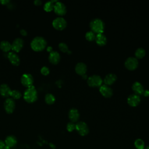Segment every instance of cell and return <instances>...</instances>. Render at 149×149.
<instances>
[{
  "label": "cell",
  "instance_id": "1",
  "mask_svg": "<svg viewBox=\"0 0 149 149\" xmlns=\"http://www.w3.org/2000/svg\"><path fill=\"white\" fill-rule=\"evenodd\" d=\"M31 49L36 52H40L44 50L47 46L46 40L41 36L34 37L30 43Z\"/></svg>",
  "mask_w": 149,
  "mask_h": 149
},
{
  "label": "cell",
  "instance_id": "2",
  "mask_svg": "<svg viewBox=\"0 0 149 149\" xmlns=\"http://www.w3.org/2000/svg\"><path fill=\"white\" fill-rule=\"evenodd\" d=\"M37 91L33 86L27 88L23 93V98L28 103L34 102L37 100Z\"/></svg>",
  "mask_w": 149,
  "mask_h": 149
},
{
  "label": "cell",
  "instance_id": "3",
  "mask_svg": "<svg viewBox=\"0 0 149 149\" xmlns=\"http://www.w3.org/2000/svg\"><path fill=\"white\" fill-rule=\"evenodd\" d=\"M90 27L94 33H102L105 28V23L100 18H94L90 22Z\"/></svg>",
  "mask_w": 149,
  "mask_h": 149
},
{
  "label": "cell",
  "instance_id": "4",
  "mask_svg": "<svg viewBox=\"0 0 149 149\" xmlns=\"http://www.w3.org/2000/svg\"><path fill=\"white\" fill-rule=\"evenodd\" d=\"M87 84L90 87H97L102 85L103 80L101 77L98 74H93L87 78Z\"/></svg>",
  "mask_w": 149,
  "mask_h": 149
},
{
  "label": "cell",
  "instance_id": "5",
  "mask_svg": "<svg viewBox=\"0 0 149 149\" xmlns=\"http://www.w3.org/2000/svg\"><path fill=\"white\" fill-rule=\"evenodd\" d=\"M75 129L81 136H86L89 132V129L87 123L83 121H79L76 124Z\"/></svg>",
  "mask_w": 149,
  "mask_h": 149
},
{
  "label": "cell",
  "instance_id": "6",
  "mask_svg": "<svg viewBox=\"0 0 149 149\" xmlns=\"http://www.w3.org/2000/svg\"><path fill=\"white\" fill-rule=\"evenodd\" d=\"M53 27L58 30H63L67 26L66 20L62 17H58L54 19L52 21Z\"/></svg>",
  "mask_w": 149,
  "mask_h": 149
},
{
  "label": "cell",
  "instance_id": "7",
  "mask_svg": "<svg viewBox=\"0 0 149 149\" xmlns=\"http://www.w3.org/2000/svg\"><path fill=\"white\" fill-rule=\"evenodd\" d=\"M139 62L136 57L130 56L128 57L125 61V67L130 70L136 69L138 66Z\"/></svg>",
  "mask_w": 149,
  "mask_h": 149
},
{
  "label": "cell",
  "instance_id": "8",
  "mask_svg": "<svg viewBox=\"0 0 149 149\" xmlns=\"http://www.w3.org/2000/svg\"><path fill=\"white\" fill-rule=\"evenodd\" d=\"M3 107L5 112L8 113H12L15 108V102L12 98H6L4 101Z\"/></svg>",
  "mask_w": 149,
  "mask_h": 149
},
{
  "label": "cell",
  "instance_id": "9",
  "mask_svg": "<svg viewBox=\"0 0 149 149\" xmlns=\"http://www.w3.org/2000/svg\"><path fill=\"white\" fill-rule=\"evenodd\" d=\"M21 83L23 86L29 88L33 86L34 79L32 75L30 73H24L22 74L20 79Z\"/></svg>",
  "mask_w": 149,
  "mask_h": 149
},
{
  "label": "cell",
  "instance_id": "10",
  "mask_svg": "<svg viewBox=\"0 0 149 149\" xmlns=\"http://www.w3.org/2000/svg\"><path fill=\"white\" fill-rule=\"evenodd\" d=\"M54 10L56 15L59 16H63L66 13V7L63 2L57 1L54 4Z\"/></svg>",
  "mask_w": 149,
  "mask_h": 149
},
{
  "label": "cell",
  "instance_id": "11",
  "mask_svg": "<svg viewBox=\"0 0 149 149\" xmlns=\"http://www.w3.org/2000/svg\"><path fill=\"white\" fill-rule=\"evenodd\" d=\"M24 44V41L20 38H17L15 39L13 42L11 44L12 50L15 52H19L23 48Z\"/></svg>",
  "mask_w": 149,
  "mask_h": 149
},
{
  "label": "cell",
  "instance_id": "12",
  "mask_svg": "<svg viewBox=\"0 0 149 149\" xmlns=\"http://www.w3.org/2000/svg\"><path fill=\"white\" fill-rule=\"evenodd\" d=\"M100 93L106 98L111 97L113 94V90L109 86L106 84H102L99 88Z\"/></svg>",
  "mask_w": 149,
  "mask_h": 149
},
{
  "label": "cell",
  "instance_id": "13",
  "mask_svg": "<svg viewBox=\"0 0 149 149\" xmlns=\"http://www.w3.org/2000/svg\"><path fill=\"white\" fill-rule=\"evenodd\" d=\"M141 98L139 95L136 94H132L129 95L127 98V103L132 107H136L140 102Z\"/></svg>",
  "mask_w": 149,
  "mask_h": 149
},
{
  "label": "cell",
  "instance_id": "14",
  "mask_svg": "<svg viewBox=\"0 0 149 149\" xmlns=\"http://www.w3.org/2000/svg\"><path fill=\"white\" fill-rule=\"evenodd\" d=\"M68 116L72 122H76L80 117V113L78 109L75 108L70 109L68 113Z\"/></svg>",
  "mask_w": 149,
  "mask_h": 149
},
{
  "label": "cell",
  "instance_id": "15",
  "mask_svg": "<svg viewBox=\"0 0 149 149\" xmlns=\"http://www.w3.org/2000/svg\"><path fill=\"white\" fill-rule=\"evenodd\" d=\"M11 91L12 90L8 84L3 83L0 86V94L2 97L9 98Z\"/></svg>",
  "mask_w": 149,
  "mask_h": 149
},
{
  "label": "cell",
  "instance_id": "16",
  "mask_svg": "<svg viewBox=\"0 0 149 149\" xmlns=\"http://www.w3.org/2000/svg\"><path fill=\"white\" fill-rule=\"evenodd\" d=\"M48 59L51 63L54 65L57 64L61 59V56L59 53L56 51H52L49 53Z\"/></svg>",
  "mask_w": 149,
  "mask_h": 149
},
{
  "label": "cell",
  "instance_id": "17",
  "mask_svg": "<svg viewBox=\"0 0 149 149\" xmlns=\"http://www.w3.org/2000/svg\"><path fill=\"white\" fill-rule=\"evenodd\" d=\"M8 58L10 62L14 66H18L20 64V58L14 52H9L8 54Z\"/></svg>",
  "mask_w": 149,
  "mask_h": 149
},
{
  "label": "cell",
  "instance_id": "18",
  "mask_svg": "<svg viewBox=\"0 0 149 149\" xmlns=\"http://www.w3.org/2000/svg\"><path fill=\"white\" fill-rule=\"evenodd\" d=\"M117 79V76L115 74L112 73H108L104 77L103 80V82L105 84L109 86L112 84L113 83L115 82V81Z\"/></svg>",
  "mask_w": 149,
  "mask_h": 149
},
{
  "label": "cell",
  "instance_id": "19",
  "mask_svg": "<svg viewBox=\"0 0 149 149\" xmlns=\"http://www.w3.org/2000/svg\"><path fill=\"white\" fill-rule=\"evenodd\" d=\"M132 88L133 91L134 92V94H136L137 95L143 94V93L144 90L143 86L141 83L139 81L134 82L132 84Z\"/></svg>",
  "mask_w": 149,
  "mask_h": 149
},
{
  "label": "cell",
  "instance_id": "20",
  "mask_svg": "<svg viewBox=\"0 0 149 149\" xmlns=\"http://www.w3.org/2000/svg\"><path fill=\"white\" fill-rule=\"evenodd\" d=\"M75 71L77 74L81 76L86 74L87 71L86 65L81 62H78L75 66Z\"/></svg>",
  "mask_w": 149,
  "mask_h": 149
},
{
  "label": "cell",
  "instance_id": "21",
  "mask_svg": "<svg viewBox=\"0 0 149 149\" xmlns=\"http://www.w3.org/2000/svg\"><path fill=\"white\" fill-rule=\"evenodd\" d=\"M95 40L96 43L100 46L105 45L107 42V38L106 37V36L103 33L97 34V35L95 36Z\"/></svg>",
  "mask_w": 149,
  "mask_h": 149
},
{
  "label": "cell",
  "instance_id": "22",
  "mask_svg": "<svg viewBox=\"0 0 149 149\" xmlns=\"http://www.w3.org/2000/svg\"><path fill=\"white\" fill-rule=\"evenodd\" d=\"M17 143V139L13 136H8L5 140V146L8 147V148H10L14 147Z\"/></svg>",
  "mask_w": 149,
  "mask_h": 149
},
{
  "label": "cell",
  "instance_id": "23",
  "mask_svg": "<svg viewBox=\"0 0 149 149\" xmlns=\"http://www.w3.org/2000/svg\"><path fill=\"white\" fill-rule=\"evenodd\" d=\"M0 49L3 51V52H9L10 50L12 49V47H11V44L6 40L2 41L0 42Z\"/></svg>",
  "mask_w": 149,
  "mask_h": 149
},
{
  "label": "cell",
  "instance_id": "24",
  "mask_svg": "<svg viewBox=\"0 0 149 149\" xmlns=\"http://www.w3.org/2000/svg\"><path fill=\"white\" fill-rule=\"evenodd\" d=\"M56 2L57 1H50L45 2L43 7L44 10L46 12H51V10H52L54 7V2L56 3Z\"/></svg>",
  "mask_w": 149,
  "mask_h": 149
},
{
  "label": "cell",
  "instance_id": "25",
  "mask_svg": "<svg viewBox=\"0 0 149 149\" xmlns=\"http://www.w3.org/2000/svg\"><path fill=\"white\" fill-rule=\"evenodd\" d=\"M134 55H135L136 58L137 59V58H139V59L142 58H143V57L145 56V55H146V51H145V49H144L143 48H142V47H139V48H138L136 50V51H135V52H134Z\"/></svg>",
  "mask_w": 149,
  "mask_h": 149
},
{
  "label": "cell",
  "instance_id": "26",
  "mask_svg": "<svg viewBox=\"0 0 149 149\" xmlns=\"http://www.w3.org/2000/svg\"><path fill=\"white\" fill-rule=\"evenodd\" d=\"M45 101L47 104H52L55 101V97L52 94L48 93L45 96Z\"/></svg>",
  "mask_w": 149,
  "mask_h": 149
},
{
  "label": "cell",
  "instance_id": "27",
  "mask_svg": "<svg viewBox=\"0 0 149 149\" xmlns=\"http://www.w3.org/2000/svg\"><path fill=\"white\" fill-rule=\"evenodd\" d=\"M134 146L137 149H144L145 144L142 139H137L134 141Z\"/></svg>",
  "mask_w": 149,
  "mask_h": 149
},
{
  "label": "cell",
  "instance_id": "28",
  "mask_svg": "<svg viewBox=\"0 0 149 149\" xmlns=\"http://www.w3.org/2000/svg\"><path fill=\"white\" fill-rule=\"evenodd\" d=\"M10 97H11L14 100H17V99H19L21 98L22 93L17 90H12V91L10 93Z\"/></svg>",
  "mask_w": 149,
  "mask_h": 149
},
{
  "label": "cell",
  "instance_id": "29",
  "mask_svg": "<svg viewBox=\"0 0 149 149\" xmlns=\"http://www.w3.org/2000/svg\"><path fill=\"white\" fill-rule=\"evenodd\" d=\"M95 34L91 30L87 31L85 34V37L88 41H93L95 40Z\"/></svg>",
  "mask_w": 149,
  "mask_h": 149
},
{
  "label": "cell",
  "instance_id": "30",
  "mask_svg": "<svg viewBox=\"0 0 149 149\" xmlns=\"http://www.w3.org/2000/svg\"><path fill=\"white\" fill-rule=\"evenodd\" d=\"M58 47L59 49L63 52H68V51H69L68 45L63 42H60L58 45Z\"/></svg>",
  "mask_w": 149,
  "mask_h": 149
},
{
  "label": "cell",
  "instance_id": "31",
  "mask_svg": "<svg viewBox=\"0 0 149 149\" xmlns=\"http://www.w3.org/2000/svg\"><path fill=\"white\" fill-rule=\"evenodd\" d=\"M75 126H76V125L73 122H70L68 123L66 125V129L69 132H72L75 129Z\"/></svg>",
  "mask_w": 149,
  "mask_h": 149
},
{
  "label": "cell",
  "instance_id": "32",
  "mask_svg": "<svg viewBox=\"0 0 149 149\" xmlns=\"http://www.w3.org/2000/svg\"><path fill=\"white\" fill-rule=\"evenodd\" d=\"M41 73L44 76H47L49 73V69L47 66H43L41 69Z\"/></svg>",
  "mask_w": 149,
  "mask_h": 149
},
{
  "label": "cell",
  "instance_id": "33",
  "mask_svg": "<svg viewBox=\"0 0 149 149\" xmlns=\"http://www.w3.org/2000/svg\"><path fill=\"white\" fill-rule=\"evenodd\" d=\"M20 33L21 35L23 36H26L27 35V32L24 29H21L20 31Z\"/></svg>",
  "mask_w": 149,
  "mask_h": 149
},
{
  "label": "cell",
  "instance_id": "34",
  "mask_svg": "<svg viewBox=\"0 0 149 149\" xmlns=\"http://www.w3.org/2000/svg\"><path fill=\"white\" fill-rule=\"evenodd\" d=\"M42 1L40 0H35L34 1V3L35 5L36 6H40L42 4Z\"/></svg>",
  "mask_w": 149,
  "mask_h": 149
},
{
  "label": "cell",
  "instance_id": "35",
  "mask_svg": "<svg viewBox=\"0 0 149 149\" xmlns=\"http://www.w3.org/2000/svg\"><path fill=\"white\" fill-rule=\"evenodd\" d=\"M0 3L2 5H8V3H10V1H9V0H0Z\"/></svg>",
  "mask_w": 149,
  "mask_h": 149
},
{
  "label": "cell",
  "instance_id": "36",
  "mask_svg": "<svg viewBox=\"0 0 149 149\" xmlns=\"http://www.w3.org/2000/svg\"><path fill=\"white\" fill-rule=\"evenodd\" d=\"M5 147V142L3 141L2 140H0V149H4Z\"/></svg>",
  "mask_w": 149,
  "mask_h": 149
},
{
  "label": "cell",
  "instance_id": "37",
  "mask_svg": "<svg viewBox=\"0 0 149 149\" xmlns=\"http://www.w3.org/2000/svg\"><path fill=\"white\" fill-rule=\"evenodd\" d=\"M143 94L146 97L149 96V90H144L143 93Z\"/></svg>",
  "mask_w": 149,
  "mask_h": 149
},
{
  "label": "cell",
  "instance_id": "38",
  "mask_svg": "<svg viewBox=\"0 0 149 149\" xmlns=\"http://www.w3.org/2000/svg\"><path fill=\"white\" fill-rule=\"evenodd\" d=\"M47 51H48V52H49V53L53 51V50H52V48L51 46L48 47L47 48Z\"/></svg>",
  "mask_w": 149,
  "mask_h": 149
},
{
  "label": "cell",
  "instance_id": "39",
  "mask_svg": "<svg viewBox=\"0 0 149 149\" xmlns=\"http://www.w3.org/2000/svg\"><path fill=\"white\" fill-rule=\"evenodd\" d=\"M82 77H83V78L84 79H87V75L86 74H83V75H82Z\"/></svg>",
  "mask_w": 149,
  "mask_h": 149
},
{
  "label": "cell",
  "instance_id": "40",
  "mask_svg": "<svg viewBox=\"0 0 149 149\" xmlns=\"http://www.w3.org/2000/svg\"><path fill=\"white\" fill-rule=\"evenodd\" d=\"M4 149H10V148H8V147L5 146V148H4Z\"/></svg>",
  "mask_w": 149,
  "mask_h": 149
},
{
  "label": "cell",
  "instance_id": "41",
  "mask_svg": "<svg viewBox=\"0 0 149 149\" xmlns=\"http://www.w3.org/2000/svg\"><path fill=\"white\" fill-rule=\"evenodd\" d=\"M144 149H149V146H147L146 148H144Z\"/></svg>",
  "mask_w": 149,
  "mask_h": 149
}]
</instances>
